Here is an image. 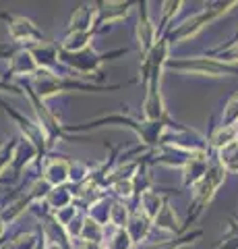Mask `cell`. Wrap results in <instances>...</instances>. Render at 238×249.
Segmentation results:
<instances>
[{
	"mask_svg": "<svg viewBox=\"0 0 238 249\" xmlns=\"http://www.w3.org/2000/svg\"><path fill=\"white\" fill-rule=\"evenodd\" d=\"M187 69H197V71H207V73H226V69L224 67H220V65H213V62H203V65H187Z\"/></svg>",
	"mask_w": 238,
	"mask_h": 249,
	"instance_id": "cell-1",
	"label": "cell"
},
{
	"mask_svg": "<svg viewBox=\"0 0 238 249\" xmlns=\"http://www.w3.org/2000/svg\"><path fill=\"white\" fill-rule=\"evenodd\" d=\"M236 133H234V129H226V131H220V133L216 135V145H226L230 143L228 139H232Z\"/></svg>",
	"mask_w": 238,
	"mask_h": 249,
	"instance_id": "cell-2",
	"label": "cell"
},
{
	"mask_svg": "<svg viewBox=\"0 0 238 249\" xmlns=\"http://www.w3.org/2000/svg\"><path fill=\"white\" fill-rule=\"evenodd\" d=\"M230 54H232V56H234V60H238V44L234 46V48H232V52H230Z\"/></svg>",
	"mask_w": 238,
	"mask_h": 249,
	"instance_id": "cell-3",
	"label": "cell"
}]
</instances>
